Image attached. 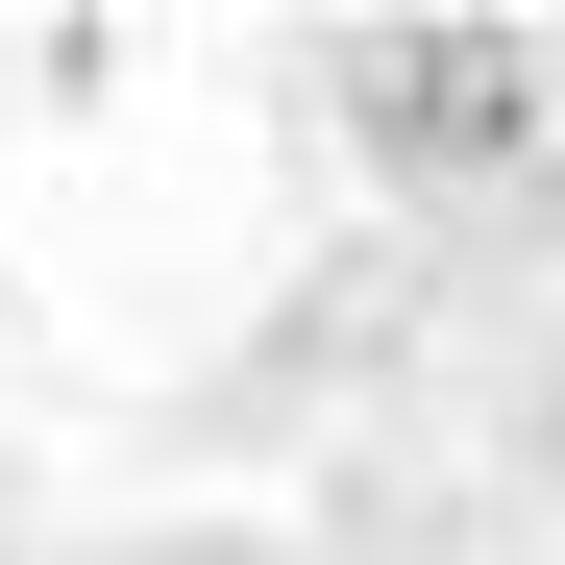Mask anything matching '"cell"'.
I'll return each instance as SVG.
<instances>
[{"instance_id":"6da1fadb","label":"cell","mask_w":565,"mask_h":565,"mask_svg":"<svg viewBox=\"0 0 565 565\" xmlns=\"http://www.w3.org/2000/svg\"><path fill=\"white\" fill-rule=\"evenodd\" d=\"M344 99H369V148H418V172H516L541 148V50L516 25H344Z\"/></svg>"}]
</instances>
